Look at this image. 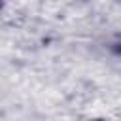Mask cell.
I'll return each instance as SVG.
<instances>
[{"instance_id": "6da1fadb", "label": "cell", "mask_w": 121, "mask_h": 121, "mask_svg": "<svg viewBox=\"0 0 121 121\" xmlns=\"http://www.w3.org/2000/svg\"><path fill=\"white\" fill-rule=\"evenodd\" d=\"M0 4H2V0H0Z\"/></svg>"}]
</instances>
